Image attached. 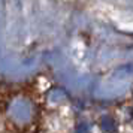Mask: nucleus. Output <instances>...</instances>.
<instances>
[{"label":"nucleus","instance_id":"nucleus-1","mask_svg":"<svg viewBox=\"0 0 133 133\" xmlns=\"http://www.w3.org/2000/svg\"><path fill=\"white\" fill-rule=\"evenodd\" d=\"M5 117L8 123L18 130H25L36 123L39 109L36 102L30 96L18 94L9 99L5 108Z\"/></svg>","mask_w":133,"mask_h":133}]
</instances>
